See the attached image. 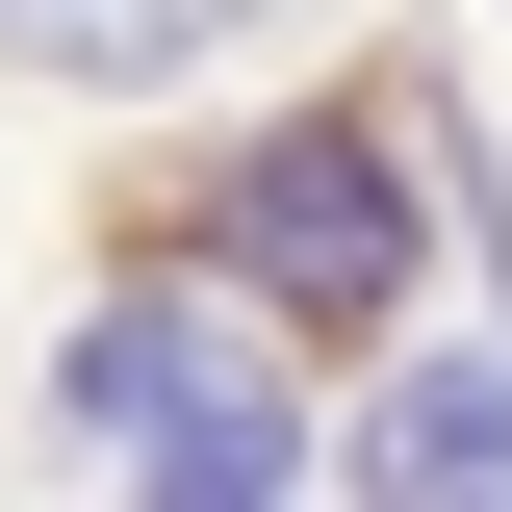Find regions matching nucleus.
I'll return each mask as SVG.
<instances>
[{
	"mask_svg": "<svg viewBox=\"0 0 512 512\" xmlns=\"http://www.w3.org/2000/svg\"><path fill=\"white\" fill-rule=\"evenodd\" d=\"M205 256H231L256 308H308V333H384L410 308V154L384 128H282V154H231Z\"/></svg>",
	"mask_w": 512,
	"mask_h": 512,
	"instance_id": "1",
	"label": "nucleus"
},
{
	"mask_svg": "<svg viewBox=\"0 0 512 512\" xmlns=\"http://www.w3.org/2000/svg\"><path fill=\"white\" fill-rule=\"evenodd\" d=\"M77 436L154 461V487H282V461H308L282 384H256L231 333H180V308H103V333H77Z\"/></svg>",
	"mask_w": 512,
	"mask_h": 512,
	"instance_id": "2",
	"label": "nucleus"
},
{
	"mask_svg": "<svg viewBox=\"0 0 512 512\" xmlns=\"http://www.w3.org/2000/svg\"><path fill=\"white\" fill-rule=\"evenodd\" d=\"M359 461H384V487H512V384H487V359H410Z\"/></svg>",
	"mask_w": 512,
	"mask_h": 512,
	"instance_id": "3",
	"label": "nucleus"
},
{
	"mask_svg": "<svg viewBox=\"0 0 512 512\" xmlns=\"http://www.w3.org/2000/svg\"><path fill=\"white\" fill-rule=\"evenodd\" d=\"M205 26H231V0H0V52H26V77H180Z\"/></svg>",
	"mask_w": 512,
	"mask_h": 512,
	"instance_id": "4",
	"label": "nucleus"
}]
</instances>
